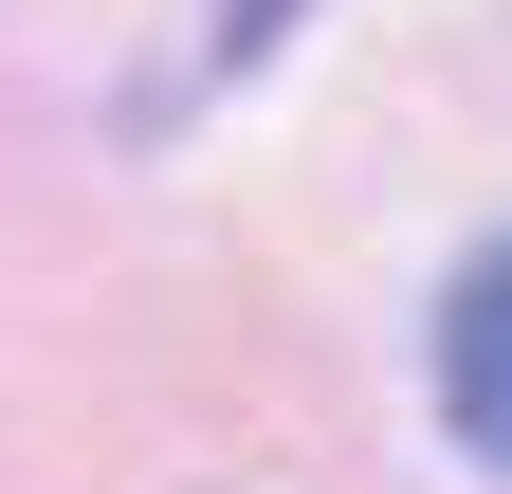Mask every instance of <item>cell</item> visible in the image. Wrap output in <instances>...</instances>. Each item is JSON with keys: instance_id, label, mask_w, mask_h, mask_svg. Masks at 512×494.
<instances>
[{"instance_id": "1", "label": "cell", "mask_w": 512, "mask_h": 494, "mask_svg": "<svg viewBox=\"0 0 512 494\" xmlns=\"http://www.w3.org/2000/svg\"><path fill=\"white\" fill-rule=\"evenodd\" d=\"M439 421H458V458L512 476V238H476L439 293Z\"/></svg>"}]
</instances>
